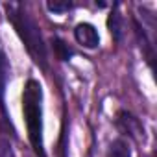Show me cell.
<instances>
[{"mask_svg": "<svg viewBox=\"0 0 157 157\" xmlns=\"http://www.w3.org/2000/svg\"><path fill=\"white\" fill-rule=\"evenodd\" d=\"M6 10V17L11 22L15 33L19 35L21 43L24 44L26 52L30 54V57L33 59V63L46 70L48 68V48L44 43V37L41 33L39 24L35 22V19L28 13V10L22 4L17 2H8L4 4Z\"/></svg>", "mask_w": 157, "mask_h": 157, "instance_id": "6da1fadb", "label": "cell"}, {"mask_svg": "<svg viewBox=\"0 0 157 157\" xmlns=\"http://www.w3.org/2000/svg\"><path fill=\"white\" fill-rule=\"evenodd\" d=\"M22 115L30 144L37 157H46L44 151V120H43V87L30 78L22 91Z\"/></svg>", "mask_w": 157, "mask_h": 157, "instance_id": "7a4b0ae2", "label": "cell"}, {"mask_svg": "<svg viewBox=\"0 0 157 157\" xmlns=\"http://www.w3.org/2000/svg\"><path fill=\"white\" fill-rule=\"evenodd\" d=\"M115 126L124 137H129L133 140H140V139L144 140V126L133 113L126 109H118L115 115Z\"/></svg>", "mask_w": 157, "mask_h": 157, "instance_id": "3957f363", "label": "cell"}, {"mask_svg": "<svg viewBox=\"0 0 157 157\" xmlns=\"http://www.w3.org/2000/svg\"><path fill=\"white\" fill-rule=\"evenodd\" d=\"M74 39L78 44H82L83 48H89V50H94L100 46V33L96 30L94 24L91 22H80L76 24L74 28Z\"/></svg>", "mask_w": 157, "mask_h": 157, "instance_id": "277c9868", "label": "cell"}, {"mask_svg": "<svg viewBox=\"0 0 157 157\" xmlns=\"http://www.w3.org/2000/svg\"><path fill=\"white\" fill-rule=\"evenodd\" d=\"M11 76V67H10V59L4 52L2 41H0V109L4 113V118L8 120V113H6V105H4V94H6V85L10 82Z\"/></svg>", "mask_w": 157, "mask_h": 157, "instance_id": "5b68a950", "label": "cell"}, {"mask_svg": "<svg viewBox=\"0 0 157 157\" xmlns=\"http://www.w3.org/2000/svg\"><path fill=\"white\" fill-rule=\"evenodd\" d=\"M107 30H109L115 43H122V39H124V19H122V13L118 10V4H115V8L107 15Z\"/></svg>", "mask_w": 157, "mask_h": 157, "instance_id": "8992f818", "label": "cell"}, {"mask_svg": "<svg viewBox=\"0 0 157 157\" xmlns=\"http://www.w3.org/2000/svg\"><path fill=\"white\" fill-rule=\"evenodd\" d=\"M107 157H133V153H131V148H129L128 140H126V139H122V137L115 139V140L111 142L109 150H107Z\"/></svg>", "mask_w": 157, "mask_h": 157, "instance_id": "52a82bcc", "label": "cell"}, {"mask_svg": "<svg viewBox=\"0 0 157 157\" xmlns=\"http://www.w3.org/2000/svg\"><path fill=\"white\" fill-rule=\"evenodd\" d=\"M52 48H54V54H56V57L59 59V61H68L76 52L63 41V39H59V37H54L52 39Z\"/></svg>", "mask_w": 157, "mask_h": 157, "instance_id": "ba28073f", "label": "cell"}, {"mask_svg": "<svg viewBox=\"0 0 157 157\" xmlns=\"http://www.w3.org/2000/svg\"><path fill=\"white\" fill-rule=\"evenodd\" d=\"M46 8L52 13H68L70 10H74V2L72 0H48Z\"/></svg>", "mask_w": 157, "mask_h": 157, "instance_id": "9c48e42d", "label": "cell"}, {"mask_svg": "<svg viewBox=\"0 0 157 157\" xmlns=\"http://www.w3.org/2000/svg\"><path fill=\"white\" fill-rule=\"evenodd\" d=\"M0 157H15L13 148H11L10 140H6V139H0Z\"/></svg>", "mask_w": 157, "mask_h": 157, "instance_id": "30bf717a", "label": "cell"}, {"mask_svg": "<svg viewBox=\"0 0 157 157\" xmlns=\"http://www.w3.org/2000/svg\"><path fill=\"white\" fill-rule=\"evenodd\" d=\"M59 157H68V146H67V131L61 133V144H59Z\"/></svg>", "mask_w": 157, "mask_h": 157, "instance_id": "8fae6325", "label": "cell"}]
</instances>
